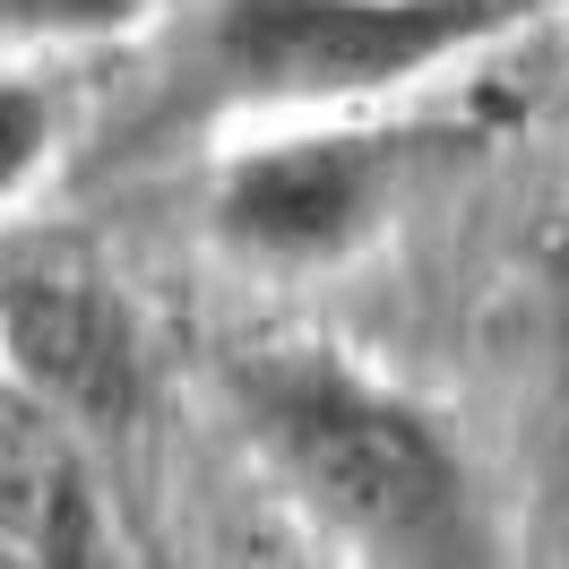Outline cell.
I'll list each match as a JSON object with an SVG mask.
<instances>
[{"mask_svg":"<svg viewBox=\"0 0 569 569\" xmlns=\"http://www.w3.org/2000/svg\"><path fill=\"white\" fill-rule=\"evenodd\" d=\"M259 466L371 569H475V483L449 423L337 346H242L224 362Z\"/></svg>","mask_w":569,"mask_h":569,"instance_id":"cell-1","label":"cell"},{"mask_svg":"<svg viewBox=\"0 0 569 569\" xmlns=\"http://www.w3.org/2000/svg\"><path fill=\"white\" fill-rule=\"evenodd\" d=\"M569 0H208L199 61L268 112H346L449 70Z\"/></svg>","mask_w":569,"mask_h":569,"instance_id":"cell-2","label":"cell"},{"mask_svg":"<svg viewBox=\"0 0 569 569\" xmlns=\"http://www.w3.org/2000/svg\"><path fill=\"white\" fill-rule=\"evenodd\" d=\"M397 208V139L293 112V130L224 156L208 190V233L250 268H337Z\"/></svg>","mask_w":569,"mask_h":569,"instance_id":"cell-3","label":"cell"},{"mask_svg":"<svg viewBox=\"0 0 569 569\" xmlns=\"http://www.w3.org/2000/svg\"><path fill=\"white\" fill-rule=\"evenodd\" d=\"M0 380L52 423L130 431L147 406L139 311L96 268H9L0 277Z\"/></svg>","mask_w":569,"mask_h":569,"instance_id":"cell-4","label":"cell"},{"mask_svg":"<svg viewBox=\"0 0 569 569\" xmlns=\"http://www.w3.org/2000/svg\"><path fill=\"white\" fill-rule=\"evenodd\" d=\"M0 543L27 569H112L104 500L87 483L78 431L0 380Z\"/></svg>","mask_w":569,"mask_h":569,"instance_id":"cell-5","label":"cell"},{"mask_svg":"<svg viewBox=\"0 0 569 569\" xmlns=\"http://www.w3.org/2000/svg\"><path fill=\"white\" fill-rule=\"evenodd\" d=\"M61 156V104L43 96V78L0 70V208H18Z\"/></svg>","mask_w":569,"mask_h":569,"instance_id":"cell-6","label":"cell"},{"mask_svg":"<svg viewBox=\"0 0 569 569\" xmlns=\"http://www.w3.org/2000/svg\"><path fill=\"white\" fill-rule=\"evenodd\" d=\"M156 18L164 0H0V43H121Z\"/></svg>","mask_w":569,"mask_h":569,"instance_id":"cell-7","label":"cell"},{"mask_svg":"<svg viewBox=\"0 0 569 569\" xmlns=\"http://www.w3.org/2000/svg\"><path fill=\"white\" fill-rule=\"evenodd\" d=\"M561 36H569V9H561Z\"/></svg>","mask_w":569,"mask_h":569,"instance_id":"cell-8","label":"cell"}]
</instances>
